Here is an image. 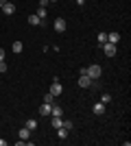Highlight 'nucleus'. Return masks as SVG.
<instances>
[{
	"label": "nucleus",
	"mask_w": 131,
	"mask_h": 146,
	"mask_svg": "<svg viewBox=\"0 0 131 146\" xmlns=\"http://www.w3.org/2000/svg\"><path fill=\"white\" fill-rule=\"evenodd\" d=\"M85 74L87 76H90V79L92 81H96L100 76V74H103V68L98 66V63H94V66H90V68H85Z\"/></svg>",
	"instance_id": "obj_1"
},
{
	"label": "nucleus",
	"mask_w": 131,
	"mask_h": 146,
	"mask_svg": "<svg viewBox=\"0 0 131 146\" xmlns=\"http://www.w3.org/2000/svg\"><path fill=\"white\" fill-rule=\"evenodd\" d=\"M103 50H105V55H107V57H116V55H118V48H116V44H109V42L103 44Z\"/></svg>",
	"instance_id": "obj_2"
},
{
	"label": "nucleus",
	"mask_w": 131,
	"mask_h": 146,
	"mask_svg": "<svg viewBox=\"0 0 131 146\" xmlns=\"http://www.w3.org/2000/svg\"><path fill=\"white\" fill-rule=\"evenodd\" d=\"M0 9L5 11V15H13V13H15V5H13V2H9V0H7V2L0 7Z\"/></svg>",
	"instance_id": "obj_3"
},
{
	"label": "nucleus",
	"mask_w": 131,
	"mask_h": 146,
	"mask_svg": "<svg viewBox=\"0 0 131 146\" xmlns=\"http://www.w3.org/2000/svg\"><path fill=\"white\" fill-rule=\"evenodd\" d=\"M61 92H63L61 83H59V81H53V85H50V94H53V96H59Z\"/></svg>",
	"instance_id": "obj_4"
},
{
	"label": "nucleus",
	"mask_w": 131,
	"mask_h": 146,
	"mask_svg": "<svg viewBox=\"0 0 131 146\" xmlns=\"http://www.w3.org/2000/svg\"><path fill=\"white\" fill-rule=\"evenodd\" d=\"M79 87H92V79L87 74H81L79 76Z\"/></svg>",
	"instance_id": "obj_5"
},
{
	"label": "nucleus",
	"mask_w": 131,
	"mask_h": 146,
	"mask_svg": "<svg viewBox=\"0 0 131 146\" xmlns=\"http://www.w3.org/2000/svg\"><path fill=\"white\" fill-rule=\"evenodd\" d=\"M53 26H55V31H57V33H63V31H66V20H63V18H57Z\"/></svg>",
	"instance_id": "obj_6"
},
{
	"label": "nucleus",
	"mask_w": 131,
	"mask_h": 146,
	"mask_svg": "<svg viewBox=\"0 0 131 146\" xmlns=\"http://www.w3.org/2000/svg\"><path fill=\"white\" fill-rule=\"evenodd\" d=\"M92 111H94V116H103V113H105V103H103V100H100V103H96L92 107Z\"/></svg>",
	"instance_id": "obj_7"
},
{
	"label": "nucleus",
	"mask_w": 131,
	"mask_h": 146,
	"mask_svg": "<svg viewBox=\"0 0 131 146\" xmlns=\"http://www.w3.org/2000/svg\"><path fill=\"white\" fill-rule=\"evenodd\" d=\"M50 116H53V118H61V116H63V109L59 107V105H53V109H50Z\"/></svg>",
	"instance_id": "obj_8"
},
{
	"label": "nucleus",
	"mask_w": 131,
	"mask_h": 146,
	"mask_svg": "<svg viewBox=\"0 0 131 146\" xmlns=\"http://www.w3.org/2000/svg\"><path fill=\"white\" fill-rule=\"evenodd\" d=\"M107 42L109 44H118L120 42V33H107Z\"/></svg>",
	"instance_id": "obj_9"
},
{
	"label": "nucleus",
	"mask_w": 131,
	"mask_h": 146,
	"mask_svg": "<svg viewBox=\"0 0 131 146\" xmlns=\"http://www.w3.org/2000/svg\"><path fill=\"white\" fill-rule=\"evenodd\" d=\"M50 109H53V105H50V103H44L42 107H39V113H42V116H50Z\"/></svg>",
	"instance_id": "obj_10"
},
{
	"label": "nucleus",
	"mask_w": 131,
	"mask_h": 146,
	"mask_svg": "<svg viewBox=\"0 0 131 146\" xmlns=\"http://www.w3.org/2000/svg\"><path fill=\"white\" fill-rule=\"evenodd\" d=\"M20 140H29V137H31V129H26V127H22L20 129Z\"/></svg>",
	"instance_id": "obj_11"
},
{
	"label": "nucleus",
	"mask_w": 131,
	"mask_h": 146,
	"mask_svg": "<svg viewBox=\"0 0 131 146\" xmlns=\"http://www.w3.org/2000/svg\"><path fill=\"white\" fill-rule=\"evenodd\" d=\"M29 24H31V26H37V24H44V20L37 18V15H29Z\"/></svg>",
	"instance_id": "obj_12"
},
{
	"label": "nucleus",
	"mask_w": 131,
	"mask_h": 146,
	"mask_svg": "<svg viewBox=\"0 0 131 146\" xmlns=\"http://www.w3.org/2000/svg\"><path fill=\"white\" fill-rule=\"evenodd\" d=\"M68 133H70V131H68L66 127H59V129H57V135H59V140H66V137H68Z\"/></svg>",
	"instance_id": "obj_13"
},
{
	"label": "nucleus",
	"mask_w": 131,
	"mask_h": 146,
	"mask_svg": "<svg viewBox=\"0 0 131 146\" xmlns=\"http://www.w3.org/2000/svg\"><path fill=\"white\" fill-rule=\"evenodd\" d=\"M53 129H59V127H63V118H53Z\"/></svg>",
	"instance_id": "obj_14"
},
{
	"label": "nucleus",
	"mask_w": 131,
	"mask_h": 146,
	"mask_svg": "<svg viewBox=\"0 0 131 146\" xmlns=\"http://www.w3.org/2000/svg\"><path fill=\"white\" fill-rule=\"evenodd\" d=\"M26 129H31V131H35V129H37V120H26Z\"/></svg>",
	"instance_id": "obj_15"
},
{
	"label": "nucleus",
	"mask_w": 131,
	"mask_h": 146,
	"mask_svg": "<svg viewBox=\"0 0 131 146\" xmlns=\"http://www.w3.org/2000/svg\"><path fill=\"white\" fill-rule=\"evenodd\" d=\"M13 52H22V42H13Z\"/></svg>",
	"instance_id": "obj_16"
},
{
	"label": "nucleus",
	"mask_w": 131,
	"mask_h": 146,
	"mask_svg": "<svg viewBox=\"0 0 131 146\" xmlns=\"http://www.w3.org/2000/svg\"><path fill=\"white\" fill-rule=\"evenodd\" d=\"M53 100H55V96H53L50 92H48V94H44V103H50V105H53Z\"/></svg>",
	"instance_id": "obj_17"
},
{
	"label": "nucleus",
	"mask_w": 131,
	"mask_h": 146,
	"mask_svg": "<svg viewBox=\"0 0 131 146\" xmlns=\"http://www.w3.org/2000/svg\"><path fill=\"white\" fill-rule=\"evenodd\" d=\"M105 42H107V33H98V44L103 46Z\"/></svg>",
	"instance_id": "obj_18"
},
{
	"label": "nucleus",
	"mask_w": 131,
	"mask_h": 146,
	"mask_svg": "<svg viewBox=\"0 0 131 146\" xmlns=\"http://www.w3.org/2000/svg\"><path fill=\"white\" fill-rule=\"evenodd\" d=\"M35 15H37V18H42V20H44V18H46V9H44V7H39V11L35 13Z\"/></svg>",
	"instance_id": "obj_19"
},
{
	"label": "nucleus",
	"mask_w": 131,
	"mask_h": 146,
	"mask_svg": "<svg viewBox=\"0 0 131 146\" xmlns=\"http://www.w3.org/2000/svg\"><path fill=\"white\" fill-rule=\"evenodd\" d=\"M48 5H50V0H39V7H44V9H46Z\"/></svg>",
	"instance_id": "obj_20"
},
{
	"label": "nucleus",
	"mask_w": 131,
	"mask_h": 146,
	"mask_svg": "<svg viewBox=\"0 0 131 146\" xmlns=\"http://www.w3.org/2000/svg\"><path fill=\"white\" fill-rule=\"evenodd\" d=\"M63 127H66V129L70 131V129H72V122H70V120H63Z\"/></svg>",
	"instance_id": "obj_21"
},
{
	"label": "nucleus",
	"mask_w": 131,
	"mask_h": 146,
	"mask_svg": "<svg viewBox=\"0 0 131 146\" xmlns=\"http://www.w3.org/2000/svg\"><path fill=\"white\" fill-rule=\"evenodd\" d=\"M0 72H7V63L5 61H0Z\"/></svg>",
	"instance_id": "obj_22"
},
{
	"label": "nucleus",
	"mask_w": 131,
	"mask_h": 146,
	"mask_svg": "<svg viewBox=\"0 0 131 146\" xmlns=\"http://www.w3.org/2000/svg\"><path fill=\"white\" fill-rule=\"evenodd\" d=\"M0 61H5V48H0Z\"/></svg>",
	"instance_id": "obj_23"
},
{
	"label": "nucleus",
	"mask_w": 131,
	"mask_h": 146,
	"mask_svg": "<svg viewBox=\"0 0 131 146\" xmlns=\"http://www.w3.org/2000/svg\"><path fill=\"white\" fill-rule=\"evenodd\" d=\"M76 5H79V7H83V5H85V0H76Z\"/></svg>",
	"instance_id": "obj_24"
},
{
	"label": "nucleus",
	"mask_w": 131,
	"mask_h": 146,
	"mask_svg": "<svg viewBox=\"0 0 131 146\" xmlns=\"http://www.w3.org/2000/svg\"><path fill=\"white\" fill-rule=\"evenodd\" d=\"M5 2H7V0H0V7H2V5H5Z\"/></svg>",
	"instance_id": "obj_25"
}]
</instances>
